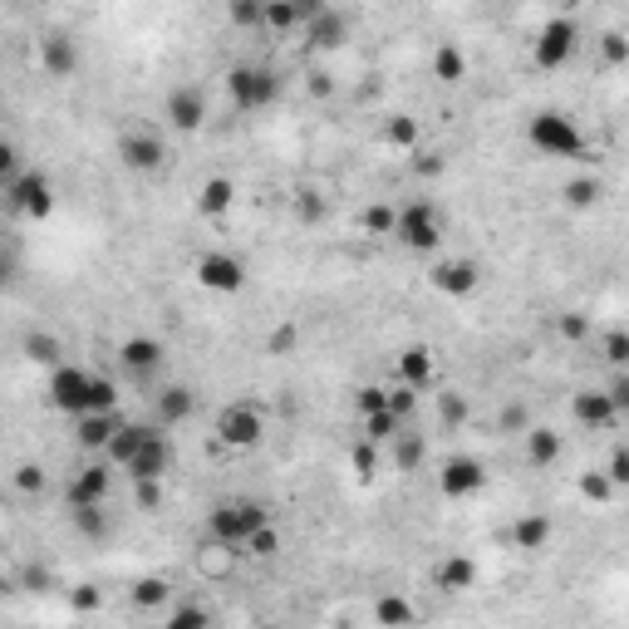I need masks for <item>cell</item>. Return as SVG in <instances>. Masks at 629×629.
Segmentation results:
<instances>
[{
	"instance_id": "6da1fadb",
	"label": "cell",
	"mask_w": 629,
	"mask_h": 629,
	"mask_svg": "<svg viewBox=\"0 0 629 629\" xmlns=\"http://www.w3.org/2000/svg\"><path fill=\"white\" fill-rule=\"evenodd\" d=\"M45 394L69 418H79V413H114L118 408L114 379H104V374H94L84 364H64V359L50 369V389Z\"/></svg>"
},
{
	"instance_id": "7a4b0ae2",
	"label": "cell",
	"mask_w": 629,
	"mask_h": 629,
	"mask_svg": "<svg viewBox=\"0 0 629 629\" xmlns=\"http://www.w3.org/2000/svg\"><path fill=\"white\" fill-rule=\"evenodd\" d=\"M526 143H531L541 158H556V163H566V158H580V153H585V133H580L575 118L561 114V109H541V114H531V123H526Z\"/></svg>"
},
{
	"instance_id": "3957f363",
	"label": "cell",
	"mask_w": 629,
	"mask_h": 629,
	"mask_svg": "<svg viewBox=\"0 0 629 629\" xmlns=\"http://www.w3.org/2000/svg\"><path fill=\"white\" fill-rule=\"evenodd\" d=\"M261 521H271V516H266V507H261L256 497H227V502H217V507L207 512V536L241 551L246 536H251Z\"/></svg>"
},
{
	"instance_id": "277c9868",
	"label": "cell",
	"mask_w": 629,
	"mask_h": 629,
	"mask_svg": "<svg viewBox=\"0 0 629 629\" xmlns=\"http://www.w3.org/2000/svg\"><path fill=\"white\" fill-rule=\"evenodd\" d=\"M394 241L403 251H418V256H433L443 246V212L433 202H403L399 217H394Z\"/></svg>"
},
{
	"instance_id": "5b68a950",
	"label": "cell",
	"mask_w": 629,
	"mask_h": 629,
	"mask_svg": "<svg viewBox=\"0 0 629 629\" xmlns=\"http://www.w3.org/2000/svg\"><path fill=\"white\" fill-rule=\"evenodd\" d=\"M227 94L241 114H261L281 99V74L266 64H236L227 74Z\"/></svg>"
},
{
	"instance_id": "8992f818",
	"label": "cell",
	"mask_w": 629,
	"mask_h": 629,
	"mask_svg": "<svg viewBox=\"0 0 629 629\" xmlns=\"http://www.w3.org/2000/svg\"><path fill=\"white\" fill-rule=\"evenodd\" d=\"M5 207H10L15 217H25V222H45V217L55 212V182L40 168L15 172V177L5 182Z\"/></svg>"
},
{
	"instance_id": "52a82bcc",
	"label": "cell",
	"mask_w": 629,
	"mask_h": 629,
	"mask_svg": "<svg viewBox=\"0 0 629 629\" xmlns=\"http://www.w3.org/2000/svg\"><path fill=\"white\" fill-rule=\"evenodd\" d=\"M212 433H217L222 448H256V443L266 438V413H261L256 403H246V399L227 403V408L217 413Z\"/></svg>"
},
{
	"instance_id": "ba28073f",
	"label": "cell",
	"mask_w": 629,
	"mask_h": 629,
	"mask_svg": "<svg viewBox=\"0 0 629 629\" xmlns=\"http://www.w3.org/2000/svg\"><path fill=\"white\" fill-rule=\"evenodd\" d=\"M575 40H580V25H575L571 15H551V20L536 30V40H531L536 69H561V64L575 55Z\"/></svg>"
},
{
	"instance_id": "9c48e42d",
	"label": "cell",
	"mask_w": 629,
	"mask_h": 629,
	"mask_svg": "<svg viewBox=\"0 0 629 629\" xmlns=\"http://www.w3.org/2000/svg\"><path fill=\"white\" fill-rule=\"evenodd\" d=\"M197 286L212 295H236L246 286V261L236 251H202L197 256Z\"/></svg>"
},
{
	"instance_id": "30bf717a",
	"label": "cell",
	"mask_w": 629,
	"mask_h": 629,
	"mask_svg": "<svg viewBox=\"0 0 629 629\" xmlns=\"http://www.w3.org/2000/svg\"><path fill=\"white\" fill-rule=\"evenodd\" d=\"M118 163L128 172H158L168 163L163 133H153V128H128V133L118 138Z\"/></svg>"
},
{
	"instance_id": "8fae6325",
	"label": "cell",
	"mask_w": 629,
	"mask_h": 629,
	"mask_svg": "<svg viewBox=\"0 0 629 629\" xmlns=\"http://www.w3.org/2000/svg\"><path fill=\"white\" fill-rule=\"evenodd\" d=\"M487 487V467L482 458H472V453H453V458L443 462V472H438V492L448 497V502H467V497H477Z\"/></svg>"
},
{
	"instance_id": "7c38bea8",
	"label": "cell",
	"mask_w": 629,
	"mask_h": 629,
	"mask_svg": "<svg viewBox=\"0 0 629 629\" xmlns=\"http://www.w3.org/2000/svg\"><path fill=\"white\" fill-rule=\"evenodd\" d=\"M172 467V443L168 433L158 428V423H148V433H143V443H138V453L123 462V472L138 482V477H168Z\"/></svg>"
},
{
	"instance_id": "4fadbf2b",
	"label": "cell",
	"mask_w": 629,
	"mask_h": 629,
	"mask_svg": "<svg viewBox=\"0 0 629 629\" xmlns=\"http://www.w3.org/2000/svg\"><path fill=\"white\" fill-rule=\"evenodd\" d=\"M163 118H168L177 133H197L207 123V94L202 84H172L168 104H163Z\"/></svg>"
},
{
	"instance_id": "5bb4252c",
	"label": "cell",
	"mask_w": 629,
	"mask_h": 629,
	"mask_svg": "<svg viewBox=\"0 0 629 629\" xmlns=\"http://www.w3.org/2000/svg\"><path fill=\"white\" fill-rule=\"evenodd\" d=\"M428 286L438 290V295H448V300H467L472 290L482 286V271H477V261H467V256L433 261V271H428Z\"/></svg>"
},
{
	"instance_id": "9a60e30c",
	"label": "cell",
	"mask_w": 629,
	"mask_h": 629,
	"mask_svg": "<svg viewBox=\"0 0 629 629\" xmlns=\"http://www.w3.org/2000/svg\"><path fill=\"white\" fill-rule=\"evenodd\" d=\"M300 30H305V45H310V50H325V55H330V50H344V40H349L354 25H349V15H344L340 5H325V10L310 15Z\"/></svg>"
},
{
	"instance_id": "2e32d148",
	"label": "cell",
	"mask_w": 629,
	"mask_h": 629,
	"mask_svg": "<svg viewBox=\"0 0 629 629\" xmlns=\"http://www.w3.org/2000/svg\"><path fill=\"white\" fill-rule=\"evenodd\" d=\"M163 359H168V349H163V340H153V335H128V340L118 344V364H123L133 379H153V374L163 369Z\"/></svg>"
},
{
	"instance_id": "e0dca14e",
	"label": "cell",
	"mask_w": 629,
	"mask_h": 629,
	"mask_svg": "<svg viewBox=\"0 0 629 629\" xmlns=\"http://www.w3.org/2000/svg\"><path fill=\"white\" fill-rule=\"evenodd\" d=\"M79 40L74 35H64V30H50L45 40H40V69L50 74V79H69V74H79Z\"/></svg>"
},
{
	"instance_id": "ac0fdd59",
	"label": "cell",
	"mask_w": 629,
	"mask_h": 629,
	"mask_svg": "<svg viewBox=\"0 0 629 629\" xmlns=\"http://www.w3.org/2000/svg\"><path fill=\"white\" fill-rule=\"evenodd\" d=\"M109 487H114V467L109 462H89V467H79L69 477V507H94V502L109 497Z\"/></svg>"
},
{
	"instance_id": "d6986e66",
	"label": "cell",
	"mask_w": 629,
	"mask_h": 629,
	"mask_svg": "<svg viewBox=\"0 0 629 629\" xmlns=\"http://www.w3.org/2000/svg\"><path fill=\"white\" fill-rule=\"evenodd\" d=\"M394 374H399V384H408V389L423 394V389H433V379H438V359H433L428 344H408V349H399Z\"/></svg>"
},
{
	"instance_id": "ffe728a7",
	"label": "cell",
	"mask_w": 629,
	"mask_h": 629,
	"mask_svg": "<svg viewBox=\"0 0 629 629\" xmlns=\"http://www.w3.org/2000/svg\"><path fill=\"white\" fill-rule=\"evenodd\" d=\"M153 413H158V428H177L197 413V394L187 384H168V389L153 394Z\"/></svg>"
},
{
	"instance_id": "44dd1931",
	"label": "cell",
	"mask_w": 629,
	"mask_h": 629,
	"mask_svg": "<svg viewBox=\"0 0 629 629\" xmlns=\"http://www.w3.org/2000/svg\"><path fill=\"white\" fill-rule=\"evenodd\" d=\"M231 207H236V177L227 172H217V177H207L202 187H197V217H227Z\"/></svg>"
},
{
	"instance_id": "7402d4cb",
	"label": "cell",
	"mask_w": 629,
	"mask_h": 629,
	"mask_svg": "<svg viewBox=\"0 0 629 629\" xmlns=\"http://www.w3.org/2000/svg\"><path fill=\"white\" fill-rule=\"evenodd\" d=\"M571 413H575V423H580V428H590V433H600V428L620 423V408L610 403V394H605V389H595V394H575Z\"/></svg>"
},
{
	"instance_id": "603a6c76",
	"label": "cell",
	"mask_w": 629,
	"mask_h": 629,
	"mask_svg": "<svg viewBox=\"0 0 629 629\" xmlns=\"http://www.w3.org/2000/svg\"><path fill=\"white\" fill-rule=\"evenodd\" d=\"M114 428H118V413H79V418H74V438H79V448H89V453H104L109 438H114Z\"/></svg>"
},
{
	"instance_id": "cb8c5ba5",
	"label": "cell",
	"mask_w": 629,
	"mask_h": 629,
	"mask_svg": "<svg viewBox=\"0 0 629 629\" xmlns=\"http://www.w3.org/2000/svg\"><path fill=\"white\" fill-rule=\"evenodd\" d=\"M551 516L546 512H526L512 521V546L516 551H541V546H551Z\"/></svg>"
},
{
	"instance_id": "d4e9b609",
	"label": "cell",
	"mask_w": 629,
	"mask_h": 629,
	"mask_svg": "<svg viewBox=\"0 0 629 629\" xmlns=\"http://www.w3.org/2000/svg\"><path fill=\"white\" fill-rule=\"evenodd\" d=\"M389 453H394V472H418L423 467V458H428V443H423V433H413L408 423H403L399 433L384 443Z\"/></svg>"
},
{
	"instance_id": "484cf974",
	"label": "cell",
	"mask_w": 629,
	"mask_h": 629,
	"mask_svg": "<svg viewBox=\"0 0 629 629\" xmlns=\"http://www.w3.org/2000/svg\"><path fill=\"white\" fill-rule=\"evenodd\" d=\"M433 585H438V590H448V595L472 590V585H477V561H472V556H448V561L433 571Z\"/></svg>"
},
{
	"instance_id": "4316f807",
	"label": "cell",
	"mask_w": 629,
	"mask_h": 629,
	"mask_svg": "<svg viewBox=\"0 0 629 629\" xmlns=\"http://www.w3.org/2000/svg\"><path fill=\"white\" fill-rule=\"evenodd\" d=\"M526 462H531V467H556V462H561V433H551V428H526Z\"/></svg>"
},
{
	"instance_id": "83f0119b",
	"label": "cell",
	"mask_w": 629,
	"mask_h": 629,
	"mask_svg": "<svg viewBox=\"0 0 629 629\" xmlns=\"http://www.w3.org/2000/svg\"><path fill=\"white\" fill-rule=\"evenodd\" d=\"M428 69H433V79H438V84H462V79H467V69H472V59L462 55L458 45H438Z\"/></svg>"
},
{
	"instance_id": "f1b7e54d",
	"label": "cell",
	"mask_w": 629,
	"mask_h": 629,
	"mask_svg": "<svg viewBox=\"0 0 629 629\" xmlns=\"http://www.w3.org/2000/svg\"><path fill=\"white\" fill-rule=\"evenodd\" d=\"M143 433H148V423H123V418H118V428H114V438H109V448H104V458L114 462V467H123V462L138 453Z\"/></svg>"
},
{
	"instance_id": "f546056e",
	"label": "cell",
	"mask_w": 629,
	"mask_h": 629,
	"mask_svg": "<svg viewBox=\"0 0 629 629\" xmlns=\"http://www.w3.org/2000/svg\"><path fill=\"white\" fill-rule=\"evenodd\" d=\"M561 197H566V207H575V212H590V207L605 197V182H600L595 172H580V177L566 182V192H561Z\"/></svg>"
},
{
	"instance_id": "4dcf8cb0",
	"label": "cell",
	"mask_w": 629,
	"mask_h": 629,
	"mask_svg": "<svg viewBox=\"0 0 629 629\" xmlns=\"http://www.w3.org/2000/svg\"><path fill=\"white\" fill-rule=\"evenodd\" d=\"M379 138H384L389 148H399V153H413V148H418V118L413 114H389L384 118V128H379Z\"/></svg>"
},
{
	"instance_id": "1f68e13d",
	"label": "cell",
	"mask_w": 629,
	"mask_h": 629,
	"mask_svg": "<svg viewBox=\"0 0 629 629\" xmlns=\"http://www.w3.org/2000/svg\"><path fill=\"white\" fill-rule=\"evenodd\" d=\"M25 359H30V364L55 369L59 359H64V344H59L50 330H30V335H25Z\"/></svg>"
},
{
	"instance_id": "d6a6232c",
	"label": "cell",
	"mask_w": 629,
	"mask_h": 629,
	"mask_svg": "<svg viewBox=\"0 0 629 629\" xmlns=\"http://www.w3.org/2000/svg\"><path fill=\"white\" fill-rule=\"evenodd\" d=\"M276 551H281V531H276L271 521H261V526L246 536V546H241V556H251V561H276Z\"/></svg>"
},
{
	"instance_id": "836d02e7",
	"label": "cell",
	"mask_w": 629,
	"mask_h": 629,
	"mask_svg": "<svg viewBox=\"0 0 629 629\" xmlns=\"http://www.w3.org/2000/svg\"><path fill=\"white\" fill-rule=\"evenodd\" d=\"M168 600H172V585L163 575H143V580L133 585V605H138V610H163Z\"/></svg>"
},
{
	"instance_id": "e575fe53",
	"label": "cell",
	"mask_w": 629,
	"mask_h": 629,
	"mask_svg": "<svg viewBox=\"0 0 629 629\" xmlns=\"http://www.w3.org/2000/svg\"><path fill=\"white\" fill-rule=\"evenodd\" d=\"M394 217H399L394 202H369L359 212V227H364V236H394Z\"/></svg>"
},
{
	"instance_id": "d590c367",
	"label": "cell",
	"mask_w": 629,
	"mask_h": 629,
	"mask_svg": "<svg viewBox=\"0 0 629 629\" xmlns=\"http://www.w3.org/2000/svg\"><path fill=\"white\" fill-rule=\"evenodd\" d=\"M399 428H403V418L394 413V408H374V413H364V438H369V443H379V448H384Z\"/></svg>"
},
{
	"instance_id": "8d00e7d4",
	"label": "cell",
	"mask_w": 629,
	"mask_h": 629,
	"mask_svg": "<svg viewBox=\"0 0 629 629\" xmlns=\"http://www.w3.org/2000/svg\"><path fill=\"white\" fill-rule=\"evenodd\" d=\"M69 516H74V531H79V536H89V541L109 536V516H104V502H94V507H69Z\"/></svg>"
},
{
	"instance_id": "74e56055",
	"label": "cell",
	"mask_w": 629,
	"mask_h": 629,
	"mask_svg": "<svg viewBox=\"0 0 629 629\" xmlns=\"http://www.w3.org/2000/svg\"><path fill=\"white\" fill-rule=\"evenodd\" d=\"M261 30H271V35H290V30H300L290 0H266V10H261Z\"/></svg>"
},
{
	"instance_id": "f35d334b",
	"label": "cell",
	"mask_w": 629,
	"mask_h": 629,
	"mask_svg": "<svg viewBox=\"0 0 629 629\" xmlns=\"http://www.w3.org/2000/svg\"><path fill=\"white\" fill-rule=\"evenodd\" d=\"M374 620L379 625H413V605L403 595H379L374 600Z\"/></svg>"
},
{
	"instance_id": "ab89813d",
	"label": "cell",
	"mask_w": 629,
	"mask_h": 629,
	"mask_svg": "<svg viewBox=\"0 0 629 629\" xmlns=\"http://www.w3.org/2000/svg\"><path fill=\"white\" fill-rule=\"evenodd\" d=\"M349 467H354V477H359V482H374V467H379V443L359 438V443L349 448Z\"/></svg>"
},
{
	"instance_id": "60d3db41",
	"label": "cell",
	"mask_w": 629,
	"mask_h": 629,
	"mask_svg": "<svg viewBox=\"0 0 629 629\" xmlns=\"http://www.w3.org/2000/svg\"><path fill=\"white\" fill-rule=\"evenodd\" d=\"M261 10L266 0H227V20L236 30H261Z\"/></svg>"
},
{
	"instance_id": "b9f144b4",
	"label": "cell",
	"mask_w": 629,
	"mask_h": 629,
	"mask_svg": "<svg viewBox=\"0 0 629 629\" xmlns=\"http://www.w3.org/2000/svg\"><path fill=\"white\" fill-rule=\"evenodd\" d=\"M236 556H241L236 546H222V541H212V546L202 551V571H207V575H227L231 566H236Z\"/></svg>"
},
{
	"instance_id": "7bdbcfd3",
	"label": "cell",
	"mask_w": 629,
	"mask_h": 629,
	"mask_svg": "<svg viewBox=\"0 0 629 629\" xmlns=\"http://www.w3.org/2000/svg\"><path fill=\"white\" fill-rule=\"evenodd\" d=\"M133 502H138V512H158L163 507V477H138L133 482Z\"/></svg>"
},
{
	"instance_id": "ee69618b",
	"label": "cell",
	"mask_w": 629,
	"mask_h": 629,
	"mask_svg": "<svg viewBox=\"0 0 629 629\" xmlns=\"http://www.w3.org/2000/svg\"><path fill=\"white\" fill-rule=\"evenodd\" d=\"M615 492H620V487H615L605 472H585V477H580V497H590V502H610Z\"/></svg>"
},
{
	"instance_id": "f6af8a7d",
	"label": "cell",
	"mask_w": 629,
	"mask_h": 629,
	"mask_svg": "<svg viewBox=\"0 0 629 629\" xmlns=\"http://www.w3.org/2000/svg\"><path fill=\"white\" fill-rule=\"evenodd\" d=\"M600 55H605V64H610V69H620V64L629 59L625 35H620V30H605V35H600Z\"/></svg>"
},
{
	"instance_id": "bcb514c9",
	"label": "cell",
	"mask_w": 629,
	"mask_h": 629,
	"mask_svg": "<svg viewBox=\"0 0 629 629\" xmlns=\"http://www.w3.org/2000/svg\"><path fill=\"white\" fill-rule=\"evenodd\" d=\"M168 625L172 629H187V625H212V610H202V605H177V610H172L168 615Z\"/></svg>"
},
{
	"instance_id": "7dc6e473",
	"label": "cell",
	"mask_w": 629,
	"mask_h": 629,
	"mask_svg": "<svg viewBox=\"0 0 629 629\" xmlns=\"http://www.w3.org/2000/svg\"><path fill=\"white\" fill-rule=\"evenodd\" d=\"M354 408H359V418L374 413V408H389V389H384V384H364V389L354 394Z\"/></svg>"
},
{
	"instance_id": "c3c4849f",
	"label": "cell",
	"mask_w": 629,
	"mask_h": 629,
	"mask_svg": "<svg viewBox=\"0 0 629 629\" xmlns=\"http://www.w3.org/2000/svg\"><path fill=\"white\" fill-rule=\"evenodd\" d=\"M295 217H300L305 227H315V222H325V202H320L315 192H300V197H295Z\"/></svg>"
},
{
	"instance_id": "681fc988",
	"label": "cell",
	"mask_w": 629,
	"mask_h": 629,
	"mask_svg": "<svg viewBox=\"0 0 629 629\" xmlns=\"http://www.w3.org/2000/svg\"><path fill=\"white\" fill-rule=\"evenodd\" d=\"M15 487H20L25 497H35V492H45V472H40L35 462H20V467H15Z\"/></svg>"
},
{
	"instance_id": "f907efd6",
	"label": "cell",
	"mask_w": 629,
	"mask_h": 629,
	"mask_svg": "<svg viewBox=\"0 0 629 629\" xmlns=\"http://www.w3.org/2000/svg\"><path fill=\"white\" fill-rule=\"evenodd\" d=\"M438 413H443V423H448V428H458L462 418H467V399L448 389V394H438Z\"/></svg>"
},
{
	"instance_id": "816d5d0a",
	"label": "cell",
	"mask_w": 629,
	"mask_h": 629,
	"mask_svg": "<svg viewBox=\"0 0 629 629\" xmlns=\"http://www.w3.org/2000/svg\"><path fill=\"white\" fill-rule=\"evenodd\" d=\"M389 408H394L403 423H408V418H413V408H418V389H408V384H394V389H389Z\"/></svg>"
},
{
	"instance_id": "f5cc1de1",
	"label": "cell",
	"mask_w": 629,
	"mask_h": 629,
	"mask_svg": "<svg viewBox=\"0 0 629 629\" xmlns=\"http://www.w3.org/2000/svg\"><path fill=\"white\" fill-rule=\"evenodd\" d=\"M605 359H610L615 369H625V359H629V335L625 330H610V335H605Z\"/></svg>"
},
{
	"instance_id": "db71d44e",
	"label": "cell",
	"mask_w": 629,
	"mask_h": 629,
	"mask_svg": "<svg viewBox=\"0 0 629 629\" xmlns=\"http://www.w3.org/2000/svg\"><path fill=\"white\" fill-rule=\"evenodd\" d=\"M605 477H610L615 487H625V482H629V453H625V443L610 453V462H605Z\"/></svg>"
},
{
	"instance_id": "11a10c76",
	"label": "cell",
	"mask_w": 629,
	"mask_h": 629,
	"mask_svg": "<svg viewBox=\"0 0 629 629\" xmlns=\"http://www.w3.org/2000/svg\"><path fill=\"white\" fill-rule=\"evenodd\" d=\"M15 172H20V148L10 138H0V182H10Z\"/></svg>"
},
{
	"instance_id": "9f6ffc18",
	"label": "cell",
	"mask_w": 629,
	"mask_h": 629,
	"mask_svg": "<svg viewBox=\"0 0 629 629\" xmlns=\"http://www.w3.org/2000/svg\"><path fill=\"white\" fill-rule=\"evenodd\" d=\"M295 340H300V330H295V325H281V330H271L266 349H271V354H290V349H295Z\"/></svg>"
},
{
	"instance_id": "6f0895ef",
	"label": "cell",
	"mask_w": 629,
	"mask_h": 629,
	"mask_svg": "<svg viewBox=\"0 0 629 629\" xmlns=\"http://www.w3.org/2000/svg\"><path fill=\"white\" fill-rule=\"evenodd\" d=\"M15 281H20V261H15L10 246H0V290H10Z\"/></svg>"
},
{
	"instance_id": "680465c9",
	"label": "cell",
	"mask_w": 629,
	"mask_h": 629,
	"mask_svg": "<svg viewBox=\"0 0 629 629\" xmlns=\"http://www.w3.org/2000/svg\"><path fill=\"white\" fill-rule=\"evenodd\" d=\"M305 89H310V99H330V94H335V79H330L325 69H310V79H305Z\"/></svg>"
},
{
	"instance_id": "91938a15",
	"label": "cell",
	"mask_w": 629,
	"mask_h": 629,
	"mask_svg": "<svg viewBox=\"0 0 629 629\" xmlns=\"http://www.w3.org/2000/svg\"><path fill=\"white\" fill-rule=\"evenodd\" d=\"M413 172H418V177H438V172H443V153H438V148H433V153H418V158H413Z\"/></svg>"
},
{
	"instance_id": "94428289",
	"label": "cell",
	"mask_w": 629,
	"mask_h": 629,
	"mask_svg": "<svg viewBox=\"0 0 629 629\" xmlns=\"http://www.w3.org/2000/svg\"><path fill=\"white\" fill-rule=\"evenodd\" d=\"M561 335H566V340H585V335H590V320H585V315H561Z\"/></svg>"
},
{
	"instance_id": "6125c7cd",
	"label": "cell",
	"mask_w": 629,
	"mask_h": 629,
	"mask_svg": "<svg viewBox=\"0 0 629 629\" xmlns=\"http://www.w3.org/2000/svg\"><path fill=\"white\" fill-rule=\"evenodd\" d=\"M605 394H610V403H615V408H620V413H625V408H629V379H625V374H615V379H610V389H605Z\"/></svg>"
},
{
	"instance_id": "be15d7a7",
	"label": "cell",
	"mask_w": 629,
	"mask_h": 629,
	"mask_svg": "<svg viewBox=\"0 0 629 629\" xmlns=\"http://www.w3.org/2000/svg\"><path fill=\"white\" fill-rule=\"evenodd\" d=\"M325 5H330V0H290V10H295V20H300V25H305L310 15H320Z\"/></svg>"
},
{
	"instance_id": "e7e4bbea",
	"label": "cell",
	"mask_w": 629,
	"mask_h": 629,
	"mask_svg": "<svg viewBox=\"0 0 629 629\" xmlns=\"http://www.w3.org/2000/svg\"><path fill=\"white\" fill-rule=\"evenodd\" d=\"M502 428H526V408H507V413H502Z\"/></svg>"
},
{
	"instance_id": "03108f58",
	"label": "cell",
	"mask_w": 629,
	"mask_h": 629,
	"mask_svg": "<svg viewBox=\"0 0 629 629\" xmlns=\"http://www.w3.org/2000/svg\"><path fill=\"white\" fill-rule=\"evenodd\" d=\"M74 605H84V610H94V605H99V595H94V585H84V590L74 595Z\"/></svg>"
},
{
	"instance_id": "003e7915",
	"label": "cell",
	"mask_w": 629,
	"mask_h": 629,
	"mask_svg": "<svg viewBox=\"0 0 629 629\" xmlns=\"http://www.w3.org/2000/svg\"><path fill=\"white\" fill-rule=\"evenodd\" d=\"M0 595H5V575H0Z\"/></svg>"
}]
</instances>
